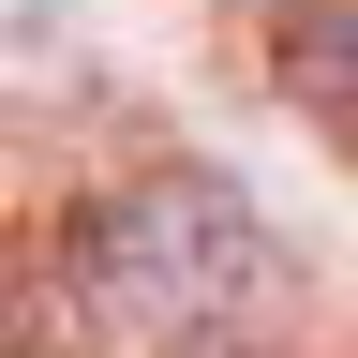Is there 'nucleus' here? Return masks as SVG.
Instances as JSON below:
<instances>
[{
    "label": "nucleus",
    "instance_id": "nucleus-1",
    "mask_svg": "<svg viewBox=\"0 0 358 358\" xmlns=\"http://www.w3.org/2000/svg\"><path fill=\"white\" fill-rule=\"evenodd\" d=\"M75 268L105 313H150L164 343H224V313L284 299V239L224 164H150L75 224Z\"/></svg>",
    "mask_w": 358,
    "mask_h": 358
},
{
    "label": "nucleus",
    "instance_id": "nucleus-2",
    "mask_svg": "<svg viewBox=\"0 0 358 358\" xmlns=\"http://www.w3.org/2000/svg\"><path fill=\"white\" fill-rule=\"evenodd\" d=\"M268 90L329 150H358V0H268Z\"/></svg>",
    "mask_w": 358,
    "mask_h": 358
},
{
    "label": "nucleus",
    "instance_id": "nucleus-3",
    "mask_svg": "<svg viewBox=\"0 0 358 358\" xmlns=\"http://www.w3.org/2000/svg\"><path fill=\"white\" fill-rule=\"evenodd\" d=\"M164 358H254V343H164Z\"/></svg>",
    "mask_w": 358,
    "mask_h": 358
}]
</instances>
